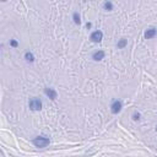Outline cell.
<instances>
[{"instance_id": "277c9868", "label": "cell", "mask_w": 157, "mask_h": 157, "mask_svg": "<svg viewBox=\"0 0 157 157\" xmlns=\"http://www.w3.org/2000/svg\"><path fill=\"white\" fill-rule=\"evenodd\" d=\"M44 95H46L48 98H51V99H56V97H58V93H56V91L54 90V88L52 87H46L44 88Z\"/></svg>"}, {"instance_id": "6da1fadb", "label": "cell", "mask_w": 157, "mask_h": 157, "mask_svg": "<svg viewBox=\"0 0 157 157\" xmlns=\"http://www.w3.org/2000/svg\"><path fill=\"white\" fill-rule=\"evenodd\" d=\"M33 145L38 148H43V147H47L49 144H51V140L46 136H37V138H34L32 140Z\"/></svg>"}, {"instance_id": "30bf717a", "label": "cell", "mask_w": 157, "mask_h": 157, "mask_svg": "<svg viewBox=\"0 0 157 157\" xmlns=\"http://www.w3.org/2000/svg\"><path fill=\"white\" fill-rule=\"evenodd\" d=\"M73 20H74L75 25H80V23H81V19H80L79 12H74V14H73Z\"/></svg>"}, {"instance_id": "52a82bcc", "label": "cell", "mask_w": 157, "mask_h": 157, "mask_svg": "<svg viewBox=\"0 0 157 157\" xmlns=\"http://www.w3.org/2000/svg\"><path fill=\"white\" fill-rule=\"evenodd\" d=\"M104 55H106V53L103 51H97L92 54V59L95 60V61H99V60L104 59Z\"/></svg>"}, {"instance_id": "7c38bea8", "label": "cell", "mask_w": 157, "mask_h": 157, "mask_svg": "<svg viewBox=\"0 0 157 157\" xmlns=\"http://www.w3.org/2000/svg\"><path fill=\"white\" fill-rule=\"evenodd\" d=\"M10 46L14 47V48H17V47H19V42L16 41V39H11V41H10Z\"/></svg>"}, {"instance_id": "3957f363", "label": "cell", "mask_w": 157, "mask_h": 157, "mask_svg": "<svg viewBox=\"0 0 157 157\" xmlns=\"http://www.w3.org/2000/svg\"><path fill=\"white\" fill-rule=\"evenodd\" d=\"M90 39H91L93 43H99V42L103 39V32L99 31V30H98V31H95V32H92Z\"/></svg>"}, {"instance_id": "9a60e30c", "label": "cell", "mask_w": 157, "mask_h": 157, "mask_svg": "<svg viewBox=\"0 0 157 157\" xmlns=\"http://www.w3.org/2000/svg\"><path fill=\"white\" fill-rule=\"evenodd\" d=\"M156 130H157V128H156Z\"/></svg>"}, {"instance_id": "ba28073f", "label": "cell", "mask_w": 157, "mask_h": 157, "mask_svg": "<svg viewBox=\"0 0 157 157\" xmlns=\"http://www.w3.org/2000/svg\"><path fill=\"white\" fill-rule=\"evenodd\" d=\"M25 59H26V61H28V63H33V61H34V56H33V54L31 52H26V53H25Z\"/></svg>"}, {"instance_id": "5b68a950", "label": "cell", "mask_w": 157, "mask_h": 157, "mask_svg": "<svg viewBox=\"0 0 157 157\" xmlns=\"http://www.w3.org/2000/svg\"><path fill=\"white\" fill-rule=\"evenodd\" d=\"M122 108H123V104H122V102L120 101H113L111 106V111L113 114H118L120 111H122Z\"/></svg>"}, {"instance_id": "9c48e42d", "label": "cell", "mask_w": 157, "mask_h": 157, "mask_svg": "<svg viewBox=\"0 0 157 157\" xmlns=\"http://www.w3.org/2000/svg\"><path fill=\"white\" fill-rule=\"evenodd\" d=\"M126 44H128V41H126L125 38H122V39L117 43V47H118V49H123Z\"/></svg>"}, {"instance_id": "8992f818", "label": "cell", "mask_w": 157, "mask_h": 157, "mask_svg": "<svg viewBox=\"0 0 157 157\" xmlns=\"http://www.w3.org/2000/svg\"><path fill=\"white\" fill-rule=\"evenodd\" d=\"M157 34V30L155 27H150L146 30V32H145V38L146 39H151V38H153Z\"/></svg>"}, {"instance_id": "7a4b0ae2", "label": "cell", "mask_w": 157, "mask_h": 157, "mask_svg": "<svg viewBox=\"0 0 157 157\" xmlns=\"http://www.w3.org/2000/svg\"><path fill=\"white\" fill-rule=\"evenodd\" d=\"M28 106L31 111H41L42 109V101L39 98H31L28 102Z\"/></svg>"}, {"instance_id": "4fadbf2b", "label": "cell", "mask_w": 157, "mask_h": 157, "mask_svg": "<svg viewBox=\"0 0 157 157\" xmlns=\"http://www.w3.org/2000/svg\"><path fill=\"white\" fill-rule=\"evenodd\" d=\"M133 119H134L135 122L140 120V113H134V114H133Z\"/></svg>"}, {"instance_id": "8fae6325", "label": "cell", "mask_w": 157, "mask_h": 157, "mask_svg": "<svg viewBox=\"0 0 157 157\" xmlns=\"http://www.w3.org/2000/svg\"><path fill=\"white\" fill-rule=\"evenodd\" d=\"M103 8H104V10H107V11H112V10H113V4H112L111 1H106V3L103 4Z\"/></svg>"}, {"instance_id": "5bb4252c", "label": "cell", "mask_w": 157, "mask_h": 157, "mask_svg": "<svg viewBox=\"0 0 157 157\" xmlns=\"http://www.w3.org/2000/svg\"><path fill=\"white\" fill-rule=\"evenodd\" d=\"M91 26H92V25H91V22H87V23H86V27H87L88 30L91 28Z\"/></svg>"}]
</instances>
